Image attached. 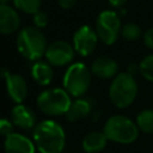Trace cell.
Returning <instances> with one entry per match:
<instances>
[{
	"instance_id": "obj_9",
	"label": "cell",
	"mask_w": 153,
	"mask_h": 153,
	"mask_svg": "<svg viewBox=\"0 0 153 153\" xmlns=\"http://www.w3.org/2000/svg\"><path fill=\"white\" fill-rule=\"evenodd\" d=\"M97 42H98L97 32L91 26L87 25L79 27L73 36V47L75 51L82 56L90 55L94 50Z\"/></svg>"
},
{
	"instance_id": "obj_28",
	"label": "cell",
	"mask_w": 153,
	"mask_h": 153,
	"mask_svg": "<svg viewBox=\"0 0 153 153\" xmlns=\"http://www.w3.org/2000/svg\"><path fill=\"white\" fill-rule=\"evenodd\" d=\"M7 1H10V0H0L1 4H7Z\"/></svg>"
},
{
	"instance_id": "obj_17",
	"label": "cell",
	"mask_w": 153,
	"mask_h": 153,
	"mask_svg": "<svg viewBox=\"0 0 153 153\" xmlns=\"http://www.w3.org/2000/svg\"><path fill=\"white\" fill-rule=\"evenodd\" d=\"M31 75L38 85L45 86V85L51 82L53 76H54V72H53L49 63L38 61V62L33 63V66L31 68Z\"/></svg>"
},
{
	"instance_id": "obj_21",
	"label": "cell",
	"mask_w": 153,
	"mask_h": 153,
	"mask_svg": "<svg viewBox=\"0 0 153 153\" xmlns=\"http://www.w3.org/2000/svg\"><path fill=\"white\" fill-rule=\"evenodd\" d=\"M140 72L146 80L153 82V55H148L141 61Z\"/></svg>"
},
{
	"instance_id": "obj_10",
	"label": "cell",
	"mask_w": 153,
	"mask_h": 153,
	"mask_svg": "<svg viewBox=\"0 0 153 153\" xmlns=\"http://www.w3.org/2000/svg\"><path fill=\"white\" fill-rule=\"evenodd\" d=\"M2 74L6 79L8 96L13 102L20 104L27 96V84L25 79L19 74H11L6 69L2 71Z\"/></svg>"
},
{
	"instance_id": "obj_27",
	"label": "cell",
	"mask_w": 153,
	"mask_h": 153,
	"mask_svg": "<svg viewBox=\"0 0 153 153\" xmlns=\"http://www.w3.org/2000/svg\"><path fill=\"white\" fill-rule=\"evenodd\" d=\"M126 1L127 0H109V4L114 7H121L122 5L126 4Z\"/></svg>"
},
{
	"instance_id": "obj_1",
	"label": "cell",
	"mask_w": 153,
	"mask_h": 153,
	"mask_svg": "<svg viewBox=\"0 0 153 153\" xmlns=\"http://www.w3.org/2000/svg\"><path fill=\"white\" fill-rule=\"evenodd\" d=\"M33 140L41 153H61L65 148V131L51 120L39 122L33 128Z\"/></svg>"
},
{
	"instance_id": "obj_3",
	"label": "cell",
	"mask_w": 153,
	"mask_h": 153,
	"mask_svg": "<svg viewBox=\"0 0 153 153\" xmlns=\"http://www.w3.org/2000/svg\"><path fill=\"white\" fill-rule=\"evenodd\" d=\"M137 93V85L134 80V76L126 72L118 73L110 87H109V97L111 103L117 108H127L129 106Z\"/></svg>"
},
{
	"instance_id": "obj_19",
	"label": "cell",
	"mask_w": 153,
	"mask_h": 153,
	"mask_svg": "<svg viewBox=\"0 0 153 153\" xmlns=\"http://www.w3.org/2000/svg\"><path fill=\"white\" fill-rule=\"evenodd\" d=\"M13 4L16 8L29 14L37 13L41 7V0H13Z\"/></svg>"
},
{
	"instance_id": "obj_15",
	"label": "cell",
	"mask_w": 153,
	"mask_h": 153,
	"mask_svg": "<svg viewBox=\"0 0 153 153\" xmlns=\"http://www.w3.org/2000/svg\"><path fill=\"white\" fill-rule=\"evenodd\" d=\"M92 109V102L91 99L86 98H79L74 102H72L68 111L65 114L66 118L69 122H76L86 117Z\"/></svg>"
},
{
	"instance_id": "obj_23",
	"label": "cell",
	"mask_w": 153,
	"mask_h": 153,
	"mask_svg": "<svg viewBox=\"0 0 153 153\" xmlns=\"http://www.w3.org/2000/svg\"><path fill=\"white\" fill-rule=\"evenodd\" d=\"M12 130H13L12 123L7 118H1V121H0V133H1V135L7 136V135L12 134Z\"/></svg>"
},
{
	"instance_id": "obj_8",
	"label": "cell",
	"mask_w": 153,
	"mask_h": 153,
	"mask_svg": "<svg viewBox=\"0 0 153 153\" xmlns=\"http://www.w3.org/2000/svg\"><path fill=\"white\" fill-rule=\"evenodd\" d=\"M74 47L66 41H55L48 45L45 57L50 65L61 67L72 62L74 59Z\"/></svg>"
},
{
	"instance_id": "obj_6",
	"label": "cell",
	"mask_w": 153,
	"mask_h": 153,
	"mask_svg": "<svg viewBox=\"0 0 153 153\" xmlns=\"http://www.w3.org/2000/svg\"><path fill=\"white\" fill-rule=\"evenodd\" d=\"M91 84V72L87 66L76 62L68 67L63 76V87L65 90L74 97L82 96L90 87Z\"/></svg>"
},
{
	"instance_id": "obj_11",
	"label": "cell",
	"mask_w": 153,
	"mask_h": 153,
	"mask_svg": "<svg viewBox=\"0 0 153 153\" xmlns=\"http://www.w3.org/2000/svg\"><path fill=\"white\" fill-rule=\"evenodd\" d=\"M4 147L6 153H35V146L32 141L18 133L7 135Z\"/></svg>"
},
{
	"instance_id": "obj_12",
	"label": "cell",
	"mask_w": 153,
	"mask_h": 153,
	"mask_svg": "<svg viewBox=\"0 0 153 153\" xmlns=\"http://www.w3.org/2000/svg\"><path fill=\"white\" fill-rule=\"evenodd\" d=\"M20 25V18L14 8L7 4H1L0 6V31L4 35L12 33L18 30Z\"/></svg>"
},
{
	"instance_id": "obj_4",
	"label": "cell",
	"mask_w": 153,
	"mask_h": 153,
	"mask_svg": "<svg viewBox=\"0 0 153 153\" xmlns=\"http://www.w3.org/2000/svg\"><path fill=\"white\" fill-rule=\"evenodd\" d=\"M137 128V124H135L128 117L122 115H115L106 121L103 131L111 141L118 143H131L136 140L139 135Z\"/></svg>"
},
{
	"instance_id": "obj_2",
	"label": "cell",
	"mask_w": 153,
	"mask_h": 153,
	"mask_svg": "<svg viewBox=\"0 0 153 153\" xmlns=\"http://www.w3.org/2000/svg\"><path fill=\"white\" fill-rule=\"evenodd\" d=\"M17 49L27 60H38L45 55L47 39L37 26L24 27L17 35Z\"/></svg>"
},
{
	"instance_id": "obj_13",
	"label": "cell",
	"mask_w": 153,
	"mask_h": 153,
	"mask_svg": "<svg viewBox=\"0 0 153 153\" xmlns=\"http://www.w3.org/2000/svg\"><path fill=\"white\" fill-rule=\"evenodd\" d=\"M11 118L14 126L23 128V129H31V128H35L36 126L35 112L30 108L23 104H18L12 109Z\"/></svg>"
},
{
	"instance_id": "obj_25",
	"label": "cell",
	"mask_w": 153,
	"mask_h": 153,
	"mask_svg": "<svg viewBox=\"0 0 153 153\" xmlns=\"http://www.w3.org/2000/svg\"><path fill=\"white\" fill-rule=\"evenodd\" d=\"M57 2H59V5H60V7L67 10V8L73 7V6L75 5L76 0H57Z\"/></svg>"
},
{
	"instance_id": "obj_5",
	"label": "cell",
	"mask_w": 153,
	"mask_h": 153,
	"mask_svg": "<svg viewBox=\"0 0 153 153\" xmlns=\"http://www.w3.org/2000/svg\"><path fill=\"white\" fill-rule=\"evenodd\" d=\"M71 104L69 93L63 88H49L37 97V106L42 112L49 116L65 115Z\"/></svg>"
},
{
	"instance_id": "obj_16",
	"label": "cell",
	"mask_w": 153,
	"mask_h": 153,
	"mask_svg": "<svg viewBox=\"0 0 153 153\" xmlns=\"http://www.w3.org/2000/svg\"><path fill=\"white\" fill-rule=\"evenodd\" d=\"M108 140L104 131H91L82 139V148L87 153H98L105 148Z\"/></svg>"
},
{
	"instance_id": "obj_26",
	"label": "cell",
	"mask_w": 153,
	"mask_h": 153,
	"mask_svg": "<svg viewBox=\"0 0 153 153\" xmlns=\"http://www.w3.org/2000/svg\"><path fill=\"white\" fill-rule=\"evenodd\" d=\"M137 72H140V65H139V66H136V65H134V63L129 65V67H128V73H130L131 75H134V74H136Z\"/></svg>"
},
{
	"instance_id": "obj_24",
	"label": "cell",
	"mask_w": 153,
	"mask_h": 153,
	"mask_svg": "<svg viewBox=\"0 0 153 153\" xmlns=\"http://www.w3.org/2000/svg\"><path fill=\"white\" fill-rule=\"evenodd\" d=\"M143 43L146 44L147 48L153 50V27H151L149 30H147L143 35Z\"/></svg>"
},
{
	"instance_id": "obj_20",
	"label": "cell",
	"mask_w": 153,
	"mask_h": 153,
	"mask_svg": "<svg viewBox=\"0 0 153 153\" xmlns=\"http://www.w3.org/2000/svg\"><path fill=\"white\" fill-rule=\"evenodd\" d=\"M121 35L127 41H135L141 36V29L135 23H128L121 29Z\"/></svg>"
},
{
	"instance_id": "obj_14",
	"label": "cell",
	"mask_w": 153,
	"mask_h": 153,
	"mask_svg": "<svg viewBox=\"0 0 153 153\" xmlns=\"http://www.w3.org/2000/svg\"><path fill=\"white\" fill-rule=\"evenodd\" d=\"M117 71H118V66L116 61L106 56H100L96 59L91 66V72L93 73V75L100 79L114 78L117 75Z\"/></svg>"
},
{
	"instance_id": "obj_18",
	"label": "cell",
	"mask_w": 153,
	"mask_h": 153,
	"mask_svg": "<svg viewBox=\"0 0 153 153\" xmlns=\"http://www.w3.org/2000/svg\"><path fill=\"white\" fill-rule=\"evenodd\" d=\"M136 124L142 131L153 134V110L147 109L141 111L136 117Z\"/></svg>"
},
{
	"instance_id": "obj_22",
	"label": "cell",
	"mask_w": 153,
	"mask_h": 153,
	"mask_svg": "<svg viewBox=\"0 0 153 153\" xmlns=\"http://www.w3.org/2000/svg\"><path fill=\"white\" fill-rule=\"evenodd\" d=\"M48 20H49L48 14L45 12H43V11H38L37 13L33 14V23L39 29L41 27H45L47 24H48Z\"/></svg>"
},
{
	"instance_id": "obj_7",
	"label": "cell",
	"mask_w": 153,
	"mask_h": 153,
	"mask_svg": "<svg viewBox=\"0 0 153 153\" xmlns=\"http://www.w3.org/2000/svg\"><path fill=\"white\" fill-rule=\"evenodd\" d=\"M121 19L115 11L105 10L98 14L96 19V32L103 43L108 45L115 43L118 33H121Z\"/></svg>"
}]
</instances>
